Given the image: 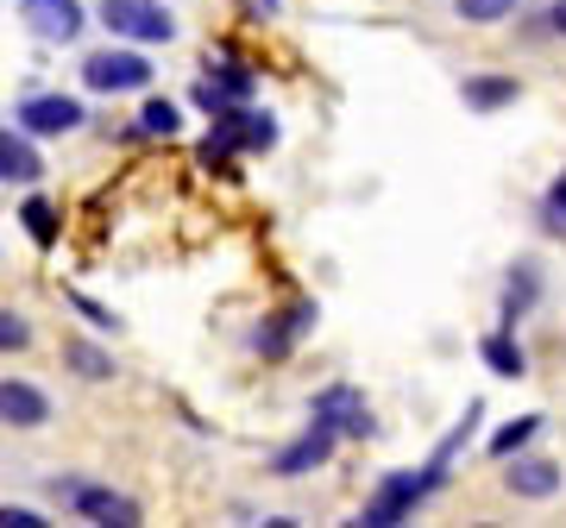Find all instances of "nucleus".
I'll return each mask as SVG.
<instances>
[{"label":"nucleus","instance_id":"obj_24","mask_svg":"<svg viewBox=\"0 0 566 528\" xmlns=\"http://www.w3.org/2000/svg\"><path fill=\"white\" fill-rule=\"evenodd\" d=\"M0 528H44V516L25 504H0Z\"/></svg>","mask_w":566,"mask_h":528},{"label":"nucleus","instance_id":"obj_2","mask_svg":"<svg viewBox=\"0 0 566 528\" xmlns=\"http://www.w3.org/2000/svg\"><path fill=\"white\" fill-rule=\"evenodd\" d=\"M95 20L126 44H170L177 39V13H170L164 0H102Z\"/></svg>","mask_w":566,"mask_h":528},{"label":"nucleus","instance_id":"obj_8","mask_svg":"<svg viewBox=\"0 0 566 528\" xmlns=\"http://www.w3.org/2000/svg\"><path fill=\"white\" fill-rule=\"evenodd\" d=\"M334 447H340V434H334L327 422H315V415H308L303 441H290V447L271 460V472H277V478H303V472L327 466V460H334Z\"/></svg>","mask_w":566,"mask_h":528},{"label":"nucleus","instance_id":"obj_11","mask_svg":"<svg viewBox=\"0 0 566 528\" xmlns=\"http://www.w3.org/2000/svg\"><path fill=\"white\" fill-rule=\"evenodd\" d=\"M0 422L7 427H44L51 422V397L25 378H0Z\"/></svg>","mask_w":566,"mask_h":528},{"label":"nucleus","instance_id":"obj_9","mask_svg":"<svg viewBox=\"0 0 566 528\" xmlns=\"http://www.w3.org/2000/svg\"><path fill=\"white\" fill-rule=\"evenodd\" d=\"M535 303H542V264L535 258H516L510 264V277H504V296H497V327H516L535 315Z\"/></svg>","mask_w":566,"mask_h":528},{"label":"nucleus","instance_id":"obj_3","mask_svg":"<svg viewBox=\"0 0 566 528\" xmlns=\"http://www.w3.org/2000/svg\"><path fill=\"white\" fill-rule=\"evenodd\" d=\"M51 497H57L63 509H76L82 522H139V504L133 497H120V490L107 485H82V478H51Z\"/></svg>","mask_w":566,"mask_h":528},{"label":"nucleus","instance_id":"obj_1","mask_svg":"<svg viewBox=\"0 0 566 528\" xmlns=\"http://www.w3.org/2000/svg\"><path fill=\"white\" fill-rule=\"evenodd\" d=\"M151 57H145L139 44H107V51H88L82 57V88L88 95H139L151 88Z\"/></svg>","mask_w":566,"mask_h":528},{"label":"nucleus","instance_id":"obj_25","mask_svg":"<svg viewBox=\"0 0 566 528\" xmlns=\"http://www.w3.org/2000/svg\"><path fill=\"white\" fill-rule=\"evenodd\" d=\"M547 32H560V39H566V0H554V7H547Z\"/></svg>","mask_w":566,"mask_h":528},{"label":"nucleus","instance_id":"obj_10","mask_svg":"<svg viewBox=\"0 0 566 528\" xmlns=\"http://www.w3.org/2000/svg\"><path fill=\"white\" fill-rule=\"evenodd\" d=\"M504 490L510 497H528V504H547L554 490H560V466L554 460H528V453H510L504 460Z\"/></svg>","mask_w":566,"mask_h":528},{"label":"nucleus","instance_id":"obj_18","mask_svg":"<svg viewBox=\"0 0 566 528\" xmlns=\"http://www.w3.org/2000/svg\"><path fill=\"white\" fill-rule=\"evenodd\" d=\"M542 422H547V415H516L510 427H497V434H491V460H510V453H523L528 441L542 434Z\"/></svg>","mask_w":566,"mask_h":528},{"label":"nucleus","instance_id":"obj_20","mask_svg":"<svg viewBox=\"0 0 566 528\" xmlns=\"http://www.w3.org/2000/svg\"><path fill=\"white\" fill-rule=\"evenodd\" d=\"M516 7L523 0H453V13L465 25H504V20H516Z\"/></svg>","mask_w":566,"mask_h":528},{"label":"nucleus","instance_id":"obj_5","mask_svg":"<svg viewBox=\"0 0 566 528\" xmlns=\"http://www.w3.org/2000/svg\"><path fill=\"white\" fill-rule=\"evenodd\" d=\"M82 120H88V114H82L76 95H25V102L13 107V126L32 133V139H63V133H76Z\"/></svg>","mask_w":566,"mask_h":528},{"label":"nucleus","instance_id":"obj_15","mask_svg":"<svg viewBox=\"0 0 566 528\" xmlns=\"http://www.w3.org/2000/svg\"><path fill=\"white\" fill-rule=\"evenodd\" d=\"M177 126H182V107L170 102V95H151V102L139 107V139H177Z\"/></svg>","mask_w":566,"mask_h":528},{"label":"nucleus","instance_id":"obj_21","mask_svg":"<svg viewBox=\"0 0 566 528\" xmlns=\"http://www.w3.org/2000/svg\"><path fill=\"white\" fill-rule=\"evenodd\" d=\"M32 346V321L20 308H0V352H25Z\"/></svg>","mask_w":566,"mask_h":528},{"label":"nucleus","instance_id":"obj_19","mask_svg":"<svg viewBox=\"0 0 566 528\" xmlns=\"http://www.w3.org/2000/svg\"><path fill=\"white\" fill-rule=\"evenodd\" d=\"M208 82H221L233 102H252V88H259V76H252V63L240 57H221V63H208Z\"/></svg>","mask_w":566,"mask_h":528},{"label":"nucleus","instance_id":"obj_17","mask_svg":"<svg viewBox=\"0 0 566 528\" xmlns=\"http://www.w3.org/2000/svg\"><path fill=\"white\" fill-rule=\"evenodd\" d=\"M20 226H25V233H32V245H44V252H51V245H57V233H63L57 208L44 202V196H32V202L20 208Z\"/></svg>","mask_w":566,"mask_h":528},{"label":"nucleus","instance_id":"obj_4","mask_svg":"<svg viewBox=\"0 0 566 528\" xmlns=\"http://www.w3.org/2000/svg\"><path fill=\"white\" fill-rule=\"evenodd\" d=\"M315 321H322V308L308 303V296H296V303H283V308H271V315H264V327L252 334V346H259L264 359H290V352H296V340H303V334H315Z\"/></svg>","mask_w":566,"mask_h":528},{"label":"nucleus","instance_id":"obj_13","mask_svg":"<svg viewBox=\"0 0 566 528\" xmlns=\"http://www.w3.org/2000/svg\"><path fill=\"white\" fill-rule=\"evenodd\" d=\"M479 359H485L491 378H528V352H523V340H516L510 327H497V334L479 340Z\"/></svg>","mask_w":566,"mask_h":528},{"label":"nucleus","instance_id":"obj_23","mask_svg":"<svg viewBox=\"0 0 566 528\" xmlns=\"http://www.w3.org/2000/svg\"><path fill=\"white\" fill-rule=\"evenodd\" d=\"M542 221H547V233H566V177L554 189H547V202H542Z\"/></svg>","mask_w":566,"mask_h":528},{"label":"nucleus","instance_id":"obj_22","mask_svg":"<svg viewBox=\"0 0 566 528\" xmlns=\"http://www.w3.org/2000/svg\"><path fill=\"white\" fill-rule=\"evenodd\" d=\"M63 303L76 308V315H82V321H88V327H95V334H114V327H120V321H114V308L88 303V296H82V289H70V296H63Z\"/></svg>","mask_w":566,"mask_h":528},{"label":"nucleus","instance_id":"obj_7","mask_svg":"<svg viewBox=\"0 0 566 528\" xmlns=\"http://www.w3.org/2000/svg\"><path fill=\"white\" fill-rule=\"evenodd\" d=\"M20 20L39 44H76L88 13H82V0H20Z\"/></svg>","mask_w":566,"mask_h":528},{"label":"nucleus","instance_id":"obj_16","mask_svg":"<svg viewBox=\"0 0 566 528\" xmlns=\"http://www.w3.org/2000/svg\"><path fill=\"white\" fill-rule=\"evenodd\" d=\"M63 366L76 371V378H88V384H102V378H114V359H107L95 340H63Z\"/></svg>","mask_w":566,"mask_h":528},{"label":"nucleus","instance_id":"obj_14","mask_svg":"<svg viewBox=\"0 0 566 528\" xmlns=\"http://www.w3.org/2000/svg\"><path fill=\"white\" fill-rule=\"evenodd\" d=\"M516 95H523L516 76H465L460 82V102L472 107V114H497V107H510Z\"/></svg>","mask_w":566,"mask_h":528},{"label":"nucleus","instance_id":"obj_12","mask_svg":"<svg viewBox=\"0 0 566 528\" xmlns=\"http://www.w3.org/2000/svg\"><path fill=\"white\" fill-rule=\"evenodd\" d=\"M39 177H44V158H39V145H32V133L7 126L0 133V183H39Z\"/></svg>","mask_w":566,"mask_h":528},{"label":"nucleus","instance_id":"obj_6","mask_svg":"<svg viewBox=\"0 0 566 528\" xmlns=\"http://www.w3.org/2000/svg\"><path fill=\"white\" fill-rule=\"evenodd\" d=\"M308 415H315V422H327L340 441H365V434L378 427V422H371V403H365L353 384H327L322 397L308 403Z\"/></svg>","mask_w":566,"mask_h":528},{"label":"nucleus","instance_id":"obj_26","mask_svg":"<svg viewBox=\"0 0 566 528\" xmlns=\"http://www.w3.org/2000/svg\"><path fill=\"white\" fill-rule=\"evenodd\" d=\"M264 7H271V13H277V7H283V0H264Z\"/></svg>","mask_w":566,"mask_h":528}]
</instances>
